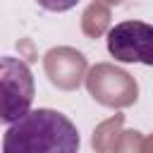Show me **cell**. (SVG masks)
Instances as JSON below:
<instances>
[{
    "mask_svg": "<svg viewBox=\"0 0 153 153\" xmlns=\"http://www.w3.org/2000/svg\"><path fill=\"white\" fill-rule=\"evenodd\" d=\"M76 124L50 108H36L5 129L2 153H79Z\"/></svg>",
    "mask_w": 153,
    "mask_h": 153,
    "instance_id": "6da1fadb",
    "label": "cell"
},
{
    "mask_svg": "<svg viewBox=\"0 0 153 153\" xmlns=\"http://www.w3.org/2000/svg\"><path fill=\"white\" fill-rule=\"evenodd\" d=\"M45 12H69L74 10L81 0H36Z\"/></svg>",
    "mask_w": 153,
    "mask_h": 153,
    "instance_id": "277c9868",
    "label": "cell"
},
{
    "mask_svg": "<svg viewBox=\"0 0 153 153\" xmlns=\"http://www.w3.org/2000/svg\"><path fill=\"white\" fill-rule=\"evenodd\" d=\"M105 43L108 53L117 62H136L153 67V24L139 19L120 22L108 31Z\"/></svg>",
    "mask_w": 153,
    "mask_h": 153,
    "instance_id": "3957f363",
    "label": "cell"
},
{
    "mask_svg": "<svg viewBox=\"0 0 153 153\" xmlns=\"http://www.w3.org/2000/svg\"><path fill=\"white\" fill-rule=\"evenodd\" d=\"M0 88H2V124H14L26 112H31L33 103V74L24 60L5 55L0 60Z\"/></svg>",
    "mask_w": 153,
    "mask_h": 153,
    "instance_id": "7a4b0ae2",
    "label": "cell"
}]
</instances>
